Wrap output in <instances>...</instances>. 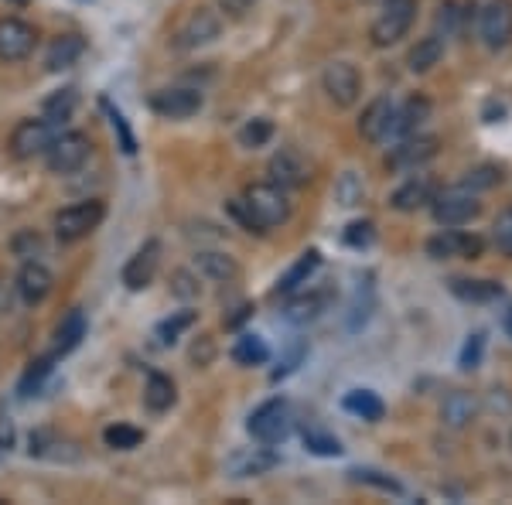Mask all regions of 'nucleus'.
Returning a JSON list of instances; mask_svg holds the SVG:
<instances>
[{
  "mask_svg": "<svg viewBox=\"0 0 512 505\" xmlns=\"http://www.w3.org/2000/svg\"><path fill=\"white\" fill-rule=\"evenodd\" d=\"M106 219V202L99 198H82V202L65 205L52 215V229L59 243H79V239L93 236Z\"/></svg>",
  "mask_w": 512,
  "mask_h": 505,
  "instance_id": "f257e3e1",
  "label": "nucleus"
},
{
  "mask_svg": "<svg viewBox=\"0 0 512 505\" xmlns=\"http://www.w3.org/2000/svg\"><path fill=\"white\" fill-rule=\"evenodd\" d=\"M417 7H420V0H383L373 28H369L373 45L390 48V45H396V41L407 38L410 28H414V21H417Z\"/></svg>",
  "mask_w": 512,
  "mask_h": 505,
  "instance_id": "f03ea898",
  "label": "nucleus"
},
{
  "mask_svg": "<svg viewBox=\"0 0 512 505\" xmlns=\"http://www.w3.org/2000/svg\"><path fill=\"white\" fill-rule=\"evenodd\" d=\"M219 35H222V14L212 11V7H192L178 21L175 35H171V48L175 52H198V48L212 45Z\"/></svg>",
  "mask_w": 512,
  "mask_h": 505,
  "instance_id": "7ed1b4c3",
  "label": "nucleus"
},
{
  "mask_svg": "<svg viewBox=\"0 0 512 505\" xmlns=\"http://www.w3.org/2000/svg\"><path fill=\"white\" fill-rule=\"evenodd\" d=\"M243 202L250 205V212L260 219V226L267 229V233L277 226H284L294 212L291 198H287L284 188L274 185V181H256V185H250L243 192Z\"/></svg>",
  "mask_w": 512,
  "mask_h": 505,
  "instance_id": "20e7f679",
  "label": "nucleus"
},
{
  "mask_svg": "<svg viewBox=\"0 0 512 505\" xmlns=\"http://www.w3.org/2000/svg\"><path fill=\"white\" fill-rule=\"evenodd\" d=\"M89 154H93V140H89L82 130H59V137L52 140V147H48L45 154V168L52 171V175H76V171L86 168Z\"/></svg>",
  "mask_w": 512,
  "mask_h": 505,
  "instance_id": "39448f33",
  "label": "nucleus"
},
{
  "mask_svg": "<svg viewBox=\"0 0 512 505\" xmlns=\"http://www.w3.org/2000/svg\"><path fill=\"white\" fill-rule=\"evenodd\" d=\"M291 427H294V417H291V403H287V400L260 403V407L250 413V420H246V430H250L253 441L267 444V447L287 441Z\"/></svg>",
  "mask_w": 512,
  "mask_h": 505,
  "instance_id": "423d86ee",
  "label": "nucleus"
},
{
  "mask_svg": "<svg viewBox=\"0 0 512 505\" xmlns=\"http://www.w3.org/2000/svg\"><path fill=\"white\" fill-rule=\"evenodd\" d=\"M478 212H482V202H478L475 192H468V188H448V192H437L434 202H431V215L437 226L444 229H461L468 226L472 219H478Z\"/></svg>",
  "mask_w": 512,
  "mask_h": 505,
  "instance_id": "0eeeda50",
  "label": "nucleus"
},
{
  "mask_svg": "<svg viewBox=\"0 0 512 505\" xmlns=\"http://www.w3.org/2000/svg\"><path fill=\"white\" fill-rule=\"evenodd\" d=\"M59 137V127L45 117H31L21 120L18 127L11 130V140H7V151H11L18 161H35L52 147V140Z\"/></svg>",
  "mask_w": 512,
  "mask_h": 505,
  "instance_id": "6e6552de",
  "label": "nucleus"
},
{
  "mask_svg": "<svg viewBox=\"0 0 512 505\" xmlns=\"http://www.w3.org/2000/svg\"><path fill=\"white\" fill-rule=\"evenodd\" d=\"M321 89L338 110H349L362 96V72L352 62H332L321 72Z\"/></svg>",
  "mask_w": 512,
  "mask_h": 505,
  "instance_id": "1a4fd4ad",
  "label": "nucleus"
},
{
  "mask_svg": "<svg viewBox=\"0 0 512 505\" xmlns=\"http://www.w3.org/2000/svg\"><path fill=\"white\" fill-rule=\"evenodd\" d=\"M202 103H205L202 93H198V89H188V86H164L147 96L151 113H158L161 120H188L202 110Z\"/></svg>",
  "mask_w": 512,
  "mask_h": 505,
  "instance_id": "9d476101",
  "label": "nucleus"
},
{
  "mask_svg": "<svg viewBox=\"0 0 512 505\" xmlns=\"http://www.w3.org/2000/svg\"><path fill=\"white\" fill-rule=\"evenodd\" d=\"M35 45H38L35 24H28L24 18H14V14L0 18V62L14 65V62L31 59Z\"/></svg>",
  "mask_w": 512,
  "mask_h": 505,
  "instance_id": "9b49d317",
  "label": "nucleus"
},
{
  "mask_svg": "<svg viewBox=\"0 0 512 505\" xmlns=\"http://www.w3.org/2000/svg\"><path fill=\"white\" fill-rule=\"evenodd\" d=\"M478 35L489 52H502L512 41V0H489L478 14Z\"/></svg>",
  "mask_w": 512,
  "mask_h": 505,
  "instance_id": "f8f14e48",
  "label": "nucleus"
},
{
  "mask_svg": "<svg viewBox=\"0 0 512 505\" xmlns=\"http://www.w3.org/2000/svg\"><path fill=\"white\" fill-rule=\"evenodd\" d=\"M158 270H161V243H158V239H147V243L137 246V253L123 263L120 280H123V287H127V291H144V287L154 284Z\"/></svg>",
  "mask_w": 512,
  "mask_h": 505,
  "instance_id": "ddd939ff",
  "label": "nucleus"
},
{
  "mask_svg": "<svg viewBox=\"0 0 512 505\" xmlns=\"http://www.w3.org/2000/svg\"><path fill=\"white\" fill-rule=\"evenodd\" d=\"M485 253V243L472 233H461V229H444L427 239V256L431 260H478Z\"/></svg>",
  "mask_w": 512,
  "mask_h": 505,
  "instance_id": "4468645a",
  "label": "nucleus"
},
{
  "mask_svg": "<svg viewBox=\"0 0 512 505\" xmlns=\"http://www.w3.org/2000/svg\"><path fill=\"white\" fill-rule=\"evenodd\" d=\"M55 291V273L45 267L41 260H24L18 277H14V294L21 297L24 304H41L48 301V294Z\"/></svg>",
  "mask_w": 512,
  "mask_h": 505,
  "instance_id": "2eb2a0df",
  "label": "nucleus"
},
{
  "mask_svg": "<svg viewBox=\"0 0 512 505\" xmlns=\"http://www.w3.org/2000/svg\"><path fill=\"white\" fill-rule=\"evenodd\" d=\"M267 175H270L274 185H280L284 192H291V188H304V185H308V181H311V168H308V161H304V157L294 151V147H280V151L270 157Z\"/></svg>",
  "mask_w": 512,
  "mask_h": 505,
  "instance_id": "dca6fc26",
  "label": "nucleus"
},
{
  "mask_svg": "<svg viewBox=\"0 0 512 505\" xmlns=\"http://www.w3.org/2000/svg\"><path fill=\"white\" fill-rule=\"evenodd\" d=\"M434 157H437V137L410 134V137H403L400 147H393L386 164H390L393 171H417V168H424L427 161H434Z\"/></svg>",
  "mask_w": 512,
  "mask_h": 505,
  "instance_id": "f3484780",
  "label": "nucleus"
},
{
  "mask_svg": "<svg viewBox=\"0 0 512 505\" xmlns=\"http://www.w3.org/2000/svg\"><path fill=\"white\" fill-rule=\"evenodd\" d=\"M393 113H396L393 99L390 96H376L359 117V137L366 140V144H383V140L390 137Z\"/></svg>",
  "mask_w": 512,
  "mask_h": 505,
  "instance_id": "a211bd4d",
  "label": "nucleus"
},
{
  "mask_svg": "<svg viewBox=\"0 0 512 505\" xmlns=\"http://www.w3.org/2000/svg\"><path fill=\"white\" fill-rule=\"evenodd\" d=\"M195 273L209 284H236L239 280V263L222 250H198L195 253Z\"/></svg>",
  "mask_w": 512,
  "mask_h": 505,
  "instance_id": "6ab92c4d",
  "label": "nucleus"
},
{
  "mask_svg": "<svg viewBox=\"0 0 512 505\" xmlns=\"http://www.w3.org/2000/svg\"><path fill=\"white\" fill-rule=\"evenodd\" d=\"M277 461H280L277 454L263 444V447H243V451H233L226 461V468L233 478H256V475H267L270 468H277Z\"/></svg>",
  "mask_w": 512,
  "mask_h": 505,
  "instance_id": "aec40b11",
  "label": "nucleus"
},
{
  "mask_svg": "<svg viewBox=\"0 0 512 505\" xmlns=\"http://www.w3.org/2000/svg\"><path fill=\"white\" fill-rule=\"evenodd\" d=\"M434 195H437V185L431 178H424V175H414V178H407L400 188L390 195V205L396 212H420V209H427V205L434 202Z\"/></svg>",
  "mask_w": 512,
  "mask_h": 505,
  "instance_id": "412c9836",
  "label": "nucleus"
},
{
  "mask_svg": "<svg viewBox=\"0 0 512 505\" xmlns=\"http://www.w3.org/2000/svg\"><path fill=\"white\" fill-rule=\"evenodd\" d=\"M431 99L427 96H410L407 103L400 106V110L393 113V127L390 134L393 137H410V134H420V127H424L427 120H431Z\"/></svg>",
  "mask_w": 512,
  "mask_h": 505,
  "instance_id": "4be33fe9",
  "label": "nucleus"
},
{
  "mask_svg": "<svg viewBox=\"0 0 512 505\" xmlns=\"http://www.w3.org/2000/svg\"><path fill=\"white\" fill-rule=\"evenodd\" d=\"M478 417V400L475 393H465V389H454L441 400V424L451 430H465L472 420Z\"/></svg>",
  "mask_w": 512,
  "mask_h": 505,
  "instance_id": "5701e85b",
  "label": "nucleus"
},
{
  "mask_svg": "<svg viewBox=\"0 0 512 505\" xmlns=\"http://www.w3.org/2000/svg\"><path fill=\"white\" fill-rule=\"evenodd\" d=\"M82 55H86V41L79 35H59L52 38V45L45 48V69L48 72H65L72 69Z\"/></svg>",
  "mask_w": 512,
  "mask_h": 505,
  "instance_id": "b1692460",
  "label": "nucleus"
},
{
  "mask_svg": "<svg viewBox=\"0 0 512 505\" xmlns=\"http://www.w3.org/2000/svg\"><path fill=\"white\" fill-rule=\"evenodd\" d=\"M318 267H321V253H318V250H304V253L291 263V270H287L284 277L277 280V294H284V297L297 294L304 284H308L311 277H315V270H318Z\"/></svg>",
  "mask_w": 512,
  "mask_h": 505,
  "instance_id": "393cba45",
  "label": "nucleus"
},
{
  "mask_svg": "<svg viewBox=\"0 0 512 505\" xmlns=\"http://www.w3.org/2000/svg\"><path fill=\"white\" fill-rule=\"evenodd\" d=\"M86 331H89V321H86V314H82L79 308L62 314V321L55 325V355L76 352L82 345V338H86Z\"/></svg>",
  "mask_w": 512,
  "mask_h": 505,
  "instance_id": "a878e982",
  "label": "nucleus"
},
{
  "mask_svg": "<svg viewBox=\"0 0 512 505\" xmlns=\"http://www.w3.org/2000/svg\"><path fill=\"white\" fill-rule=\"evenodd\" d=\"M448 291L465 304H492L502 297L499 280H468V277H454L448 284Z\"/></svg>",
  "mask_w": 512,
  "mask_h": 505,
  "instance_id": "bb28decb",
  "label": "nucleus"
},
{
  "mask_svg": "<svg viewBox=\"0 0 512 505\" xmlns=\"http://www.w3.org/2000/svg\"><path fill=\"white\" fill-rule=\"evenodd\" d=\"M175 400H178L175 379L164 376V372H151V376H147V386H144V407L151 413H168L175 407Z\"/></svg>",
  "mask_w": 512,
  "mask_h": 505,
  "instance_id": "cd10ccee",
  "label": "nucleus"
},
{
  "mask_svg": "<svg viewBox=\"0 0 512 505\" xmlns=\"http://www.w3.org/2000/svg\"><path fill=\"white\" fill-rule=\"evenodd\" d=\"M441 59H444V38L434 31V35L417 38V45L410 48V55H407V65H410V72L424 76V72H431L434 65H441Z\"/></svg>",
  "mask_w": 512,
  "mask_h": 505,
  "instance_id": "c85d7f7f",
  "label": "nucleus"
},
{
  "mask_svg": "<svg viewBox=\"0 0 512 505\" xmlns=\"http://www.w3.org/2000/svg\"><path fill=\"white\" fill-rule=\"evenodd\" d=\"M342 407L352 413V417L366 420V424H379V420L386 417V403L379 400V393L373 389H352V393H345Z\"/></svg>",
  "mask_w": 512,
  "mask_h": 505,
  "instance_id": "c756f323",
  "label": "nucleus"
},
{
  "mask_svg": "<svg viewBox=\"0 0 512 505\" xmlns=\"http://www.w3.org/2000/svg\"><path fill=\"white\" fill-rule=\"evenodd\" d=\"M325 304H328L325 291L301 294V297L291 294V301H287V308H284V321H291V325H308V321H315L318 314L325 311Z\"/></svg>",
  "mask_w": 512,
  "mask_h": 505,
  "instance_id": "7c9ffc66",
  "label": "nucleus"
},
{
  "mask_svg": "<svg viewBox=\"0 0 512 505\" xmlns=\"http://www.w3.org/2000/svg\"><path fill=\"white\" fill-rule=\"evenodd\" d=\"M55 359H59L55 352L52 355H41V359H35L28 369H24V376H21V383H18V393L24 396V400H28V396H38L41 393L45 379L55 372Z\"/></svg>",
  "mask_w": 512,
  "mask_h": 505,
  "instance_id": "2f4dec72",
  "label": "nucleus"
},
{
  "mask_svg": "<svg viewBox=\"0 0 512 505\" xmlns=\"http://www.w3.org/2000/svg\"><path fill=\"white\" fill-rule=\"evenodd\" d=\"M267 359H270V349H267V342H263L260 335L246 331V335L236 338V345H233V362H236V366H263Z\"/></svg>",
  "mask_w": 512,
  "mask_h": 505,
  "instance_id": "473e14b6",
  "label": "nucleus"
},
{
  "mask_svg": "<svg viewBox=\"0 0 512 505\" xmlns=\"http://www.w3.org/2000/svg\"><path fill=\"white\" fill-rule=\"evenodd\" d=\"M76 106H79V93L76 89H59V93H52L45 99V106H41V117L45 120H52L55 127H59V123H65L72 117V113H76Z\"/></svg>",
  "mask_w": 512,
  "mask_h": 505,
  "instance_id": "72a5a7b5",
  "label": "nucleus"
},
{
  "mask_svg": "<svg viewBox=\"0 0 512 505\" xmlns=\"http://www.w3.org/2000/svg\"><path fill=\"white\" fill-rule=\"evenodd\" d=\"M103 441L106 447H113V451H134V447L144 444V430L130 427V424H113L103 430Z\"/></svg>",
  "mask_w": 512,
  "mask_h": 505,
  "instance_id": "f704fd0d",
  "label": "nucleus"
},
{
  "mask_svg": "<svg viewBox=\"0 0 512 505\" xmlns=\"http://www.w3.org/2000/svg\"><path fill=\"white\" fill-rule=\"evenodd\" d=\"M270 140H274V123L267 117H256L246 123L243 130H239V144L246 147V151H256V147H267Z\"/></svg>",
  "mask_w": 512,
  "mask_h": 505,
  "instance_id": "c9c22d12",
  "label": "nucleus"
},
{
  "mask_svg": "<svg viewBox=\"0 0 512 505\" xmlns=\"http://www.w3.org/2000/svg\"><path fill=\"white\" fill-rule=\"evenodd\" d=\"M195 321H198V314H195V311H178V314H171V318H164L161 325H158L161 345H175L178 338L195 325Z\"/></svg>",
  "mask_w": 512,
  "mask_h": 505,
  "instance_id": "e433bc0d",
  "label": "nucleus"
},
{
  "mask_svg": "<svg viewBox=\"0 0 512 505\" xmlns=\"http://www.w3.org/2000/svg\"><path fill=\"white\" fill-rule=\"evenodd\" d=\"M304 447H308L311 454H318V458H338V454H342V441L315 427L304 430Z\"/></svg>",
  "mask_w": 512,
  "mask_h": 505,
  "instance_id": "4c0bfd02",
  "label": "nucleus"
},
{
  "mask_svg": "<svg viewBox=\"0 0 512 505\" xmlns=\"http://www.w3.org/2000/svg\"><path fill=\"white\" fill-rule=\"evenodd\" d=\"M335 198L345 205V209H352V205H359L362 198H366V185H362V178L355 175V171H345L335 185Z\"/></svg>",
  "mask_w": 512,
  "mask_h": 505,
  "instance_id": "58836bf2",
  "label": "nucleus"
},
{
  "mask_svg": "<svg viewBox=\"0 0 512 505\" xmlns=\"http://www.w3.org/2000/svg\"><path fill=\"white\" fill-rule=\"evenodd\" d=\"M226 212H229V219H233L239 229H246V233H253V236H267V229H263L260 219L250 212V205L243 202V195L233 198V202H226Z\"/></svg>",
  "mask_w": 512,
  "mask_h": 505,
  "instance_id": "ea45409f",
  "label": "nucleus"
},
{
  "mask_svg": "<svg viewBox=\"0 0 512 505\" xmlns=\"http://www.w3.org/2000/svg\"><path fill=\"white\" fill-rule=\"evenodd\" d=\"M482 355H485V331H475V335H468L465 345H461L458 366L465 372H472V369L482 366Z\"/></svg>",
  "mask_w": 512,
  "mask_h": 505,
  "instance_id": "a19ab883",
  "label": "nucleus"
},
{
  "mask_svg": "<svg viewBox=\"0 0 512 505\" xmlns=\"http://www.w3.org/2000/svg\"><path fill=\"white\" fill-rule=\"evenodd\" d=\"M11 250L14 256H21V260H38V256L45 253V243H41V236L35 229H21V233L11 239Z\"/></svg>",
  "mask_w": 512,
  "mask_h": 505,
  "instance_id": "79ce46f5",
  "label": "nucleus"
},
{
  "mask_svg": "<svg viewBox=\"0 0 512 505\" xmlns=\"http://www.w3.org/2000/svg\"><path fill=\"white\" fill-rule=\"evenodd\" d=\"M352 478H355V482H362V485H373V488H379V492L403 495V485L396 482V478L383 475V471H373V468H355V471H352Z\"/></svg>",
  "mask_w": 512,
  "mask_h": 505,
  "instance_id": "37998d69",
  "label": "nucleus"
},
{
  "mask_svg": "<svg viewBox=\"0 0 512 505\" xmlns=\"http://www.w3.org/2000/svg\"><path fill=\"white\" fill-rule=\"evenodd\" d=\"M103 110H106V117H110V127L117 130V137H120V147H123V154H134L137 151V140L134 134H130V127H127V117H123L120 110H113L110 103L103 99Z\"/></svg>",
  "mask_w": 512,
  "mask_h": 505,
  "instance_id": "c03bdc74",
  "label": "nucleus"
},
{
  "mask_svg": "<svg viewBox=\"0 0 512 505\" xmlns=\"http://www.w3.org/2000/svg\"><path fill=\"white\" fill-rule=\"evenodd\" d=\"M461 21H465V11H458L454 0H441V4H437V28H444V38L454 35Z\"/></svg>",
  "mask_w": 512,
  "mask_h": 505,
  "instance_id": "a18cd8bd",
  "label": "nucleus"
},
{
  "mask_svg": "<svg viewBox=\"0 0 512 505\" xmlns=\"http://www.w3.org/2000/svg\"><path fill=\"white\" fill-rule=\"evenodd\" d=\"M492 239H495V246H499V253H502V256H509V260H512V209H509V212H502L499 219H495Z\"/></svg>",
  "mask_w": 512,
  "mask_h": 505,
  "instance_id": "49530a36",
  "label": "nucleus"
},
{
  "mask_svg": "<svg viewBox=\"0 0 512 505\" xmlns=\"http://www.w3.org/2000/svg\"><path fill=\"white\" fill-rule=\"evenodd\" d=\"M499 181H502L499 168H475V171H468V178L461 181V188H468V192H478V188H495Z\"/></svg>",
  "mask_w": 512,
  "mask_h": 505,
  "instance_id": "de8ad7c7",
  "label": "nucleus"
},
{
  "mask_svg": "<svg viewBox=\"0 0 512 505\" xmlns=\"http://www.w3.org/2000/svg\"><path fill=\"white\" fill-rule=\"evenodd\" d=\"M373 239H376V226L369 219L352 222V226L345 229V243L355 246V250H362V246H373Z\"/></svg>",
  "mask_w": 512,
  "mask_h": 505,
  "instance_id": "09e8293b",
  "label": "nucleus"
},
{
  "mask_svg": "<svg viewBox=\"0 0 512 505\" xmlns=\"http://www.w3.org/2000/svg\"><path fill=\"white\" fill-rule=\"evenodd\" d=\"M304 355H308V345H304V342H294L291 349H287L284 362H280V366L274 369V383H277V379H284V376H291V372L304 362Z\"/></svg>",
  "mask_w": 512,
  "mask_h": 505,
  "instance_id": "8fccbe9b",
  "label": "nucleus"
},
{
  "mask_svg": "<svg viewBox=\"0 0 512 505\" xmlns=\"http://www.w3.org/2000/svg\"><path fill=\"white\" fill-rule=\"evenodd\" d=\"M253 7H256V0H216V11L222 14V18H233V21L246 18Z\"/></svg>",
  "mask_w": 512,
  "mask_h": 505,
  "instance_id": "3c124183",
  "label": "nucleus"
},
{
  "mask_svg": "<svg viewBox=\"0 0 512 505\" xmlns=\"http://www.w3.org/2000/svg\"><path fill=\"white\" fill-rule=\"evenodd\" d=\"M171 291H175L178 297H185V301H192V297H198V273L192 277L188 270H178L175 273V284H171Z\"/></svg>",
  "mask_w": 512,
  "mask_h": 505,
  "instance_id": "603ef678",
  "label": "nucleus"
},
{
  "mask_svg": "<svg viewBox=\"0 0 512 505\" xmlns=\"http://www.w3.org/2000/svg\"><path fill=\"white\" fill-rule=\"evenodd\" d=\"M14 447V424L7 417H0V451H11Z\"/></svg>",
  "mask_w": 512,
  "mask_h": 505,
  "instance_id": "864d4df0",
  "label": "nucleus"
},
{
  "mask_svg": "<svg viewBox=\"0 0 512 505\" xmlns=\"http://www.w3.org/2000/svg\"><path fill=\"white\" fill-rule=\"evenodd\" d=\"M14 304V284H7L4 277H0V314H7Z\"/></svg>",
  "mask_w": 512,
  "mask_h": 505,
  "instance_id": "5fc2aeb1",
  "label": "nucleus"
},
{
  "mask_svg": "<svg viewBox=\"0 0 512 505\" xmlns=\"http://www.w3.org/2000/svg\"><path fill=\"white\" fill-rule=\"evenodd\" d=\"M250 314H253V304H243V308H239V311L233 314V318H226V328H236L239 321H246Z\"/></svg>",
  "mask_w": 512,
  "mask_h": 505,
  "instance_id": "6e6d98bb",
  "label": "nucleus"
},
{
  "mask_svg": "<svg viewBox=\"0 0 512 505\" xmlns=\"http://www.w3.org/2000/svg\"><path fill=\"white\" fill-rule=\"evenodd\" d=\"M502 328H506V335H512V304H509V311L502 314Z\"/></svg>",
  "mask_w": 512,
  "mask_h": 505,
  "instance_id": "4d7b16f0",
  "label": "nucleus"
},
{
  "mask_svg": "<svg viewBox=\"0 0 512 505\" xmlns=\"http://www.w3.org/2000/svg\"><path fill=\"white\" fill-rule=\"evenodd\" d=\"M7 4H28V0H7Z\"/></svg>",
  "mask_w": 512,
  "mask_h": 505,
  "instance_id": "13d9d810",
  "label": "nucleus"
},
{
  "mask_svg": "<svg viewBox=\"0 0 512 505\" xmlns=\"http://www.w3.org/2000/svg\"><path fill=\"white\" fill-rule=\"evenodd\" d=\"M509 444H512V434H509Z\"/></svg>",
  "mask_w": 512,
  "mask_h": 505,
  "instance_id": "bf43d9fd",
  "label": "nucleus"
}]
</instances>
